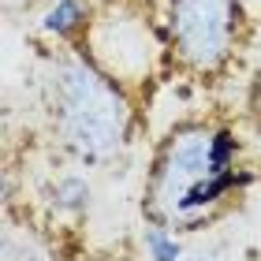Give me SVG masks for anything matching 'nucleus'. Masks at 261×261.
<instances>
[{"instance_id": "obj_7", "label": "nucleus", "mask_w": 261, "mask_h": 261, "mask_svg": "<svg viewBox=\"0 0 261 261\" xmlns=\"http://www.w3.org/2000/svg\"><path fill=\"white\" fill-rule=\"evenodd\" d=\"M142 250L149 261H183V231L149 220L142 231Z\"/></svg>"}, {"instance_id": "obj_2", "label": "nucleus", "mask_w": 261, "mask_h": 261, "mask_svg": "<svg viewBox=\"0 0 261 261\" xmlns=\"http://www.w3.org/2000/svg\"><path fill=\"white\" fill-rule=\"evenodd\" d=\"M239 153H243V138L228 123H213V120L175 123L157 142L149 172H146V191H142L146 220L175 228L187 194L217 172L243 168Z\"/></svg>"}, {"instance_id": "obj_6", "label": "nucleus", "mask_w": 261, "mask_h": 261, "mask_svg": "<svg viewBox=\"0 0 261 261\" xmlns=\"http://www.w3.org/2000/svg\"><path fill=\"white\" fill-rule=\"evenodd\" d=\"M49 209L56 217H67V220H79L90 213V201H93V183L86 179L82 172H64L49 183Z\"/></svg>"}, {"instance_id": "obj_1", "label": "nucleus", "mask_w": 261, "mask_h": 261, "mask_svg": "<svg viewBox=\"0 0 261 261\" xmlns=\"http://www.w3.org/2000/svg\"><path fill=\"white\" fill-rule=\"evenodd\" d=\"M45 123L79 168H109L135 135V93L120 86L82 45H60L41 71Z\"/></svg>"}, {"instance_id": "obj_5", "label": "nucleus", "mask_w": 261, "mask_h": 261, "mask_svg": "<svg viewBox=\"0 0 261 261\" xmlns=\"http://www.w3.org/2000/svg\"><path fill=\"white\" fill-rule=\"evenodd\" d=\"M93 15H97V8L90 0H53L41 11L38 30L56 45H82L93 27Z\"/></svg>"}, {"instance_id": "obj_4", "label": "nucleus", "mask_w": 261, "mask_h": 261, "mask_svg": "<svg viewBox=\"0 0 261 261\" xmlns=\"http://www.w3.org/2000/svg\"><path fill=\"white\" fill-rule=\"evenodd\" d=\"M82 49L130 93L157 75L161 60H168L164 22L135 0H105Z\"/></svg>"}, {"instance_id": "obj_3", "label": "nucleus", "mask_w": 261, "mask_h": 261, "mask_svg": "<svg viewBox=\"0 0 261 261\" xmlns=\"http://www.w3.org/2000/svg\"><path fill=\"white\" fill-rule=\"evenodd\" d=\"M161 22L168 38V60L198 79L224 75L250 38V15L243 0H164Z\"/></svg>"}]
</instances>
